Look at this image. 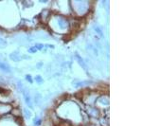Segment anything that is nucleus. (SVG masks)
Masks as SVG:
<instances>
[{"instance_id":"2eb2a0df","label":"nucleus","mask_w":142,"mask_h":126,"mask_svg":"<svg viewBox=\"0 0 142 126\" xmlns=\"http://www.w3.org/2000/svg\"><path fill=\"white\" fill-rule=\"evenodd\" d=\"M43 65H44L43 62H39V63H37V64H36V67H37V69H40V68L43 66Z\"/></svg>"},{"instance_id":"1a4fd4ad","label":"nucleus","mask_w":142,"mask_h":126,"mask_svg":"<svg viewBox=\"0 0 142 126\" xmlns=\"http://www.w3.org/2000/svg\"><path fill=\"white\" fill-rule=\"evenodd\" d=\"M7 45H8L7 41H6L4 38L0 37V48H2V47H6V46H7Z\"/></svg>"},{"instance_id":"f257e3e1","label":"nucleus","mask_w":142,"mask_h":126,"mask_svg":"<svg viewBox=\"0 0 142 126\" xmlns=\"http://www.w3.org/2000/svg\"><path fill=\"white\" fill-rule=\"evenodd\" d=\"M22 92H23V96H24V101L26 102V104L30 107V108H32L33 107V103H32V98L30 96V91L27 89V88H23L22 89Z\"/></svg>"},{"instance_id":"0eeeda50","label":"nucleus","mask_w":142,"mask_h":126,"mask_svg":"<svg viewBox=\"0 0 142 126\" xmlns=\"http://www.w3.org/2000/svg\"><path fill=\"white\" fill-rule=\"evenodd\" d=\"M24 116L27 120H30L31 118V113L28 108H24Z\"/></svg>"},{"instance_id":"f3484780","label":"nucleus","mask_w":142,"mask_h":126,"mask_svg":"<svg viewBox=\"0 0 142 126\" xmlns=\"http://www.w3.org/2000/svg\"><path fill=\"white\" fill-rule=\"evenodd\" d=\"M41 121H41L40 119H36L35 121H34V124H35V125H39V124H41Z\"/></svg>"},{"instance_id":"9b49d317","label":"nucleus","mask_w":142,"mask_h":126,"mask_svg":"<svg viewBox=\"0 0 142 126\" xmlns=\"http://www.w3.org/2000/svg\"><path fill=\"white\" fill-rule=\"evenodd\" d=\"M84 84H85V82H80V81H79V82H77V84L74 83L73 85H74L75 87H81V86H82Z\"/></svg>"},{"instance_id":"6ab92c4d","label":"nucleus","mask_w":142,"mask_h":126,"mask_svg":"<svg viewBox=\"0 0 142 126\" xmlns=\"http://www.w3.org/2000/svg\"><path fill=\"white\" fill-rule=\"evenodd\" d=\"M46 46H48V47H50V48H54V46H53L52 45H46Z\"/></svg>"},{"instance_id":"9d476101","label":"nucleus","mask_w":142,"mask_h":126,"mask_svg":"<svg viewBox=\"0 0 142 126\" xmlns=\"http://www.w3.org/2000/svg\"><path fill=\"white\" fill-rule=\"evenodd\" d=\"M35 81L37 82V84H42L44 83V80H43V78H42L40 75H37V76H36Z\"/></svg>"},{"instance_id":"20e7f679","label":"nucleus","mask_w":142,"mask_h":126,"mask_svg":"<svg viewBox=\"0 0 142 126\" xmlns=\"http://www.w3.org/2000/svg\"><path fill=\"white\" fill-rule=\"evenodd\" d=\"M58 25H59V28L61 30H66L68 27V23H67L66 19L64 17H60L58 19Z\"/></svg>"},{"instance_id":"6e6552de","label":"nucleus","mask_w":142,"mask_h":126,"mask_svg":"<svg viewBox=\"0 0 142 126\" xmlns=\"http://www.w3.org/2000/svg\"><path fill=\"white\" fill-rule=\"evenodd\" d=\"M100 102L103 105H108L109 104V99L106 97H102V98H100Z\"/></svg>"},{"instance_id":"39448f33","label":"nucleus","mask_w":142,"mask_h":126,"mask_svg":"<svg viewBox=\"0 0 142 126\" xmlns=\"http://www.w3.org/2000/svg\"><path fill=\"white\" fill-rule=\"evenodd\" d=\"M0 70L4 71V72H6V73H10V72H11L10 66L8 64L4 63V62H0Z\"/></svg>"},{"instance_id":"a211bd4d","label":"nucleus","mask_w":142,"mask_h":126,"mask_svg":"<svg viewBox=\"0 0 142 126\" xmlns=\"http://www.w3.org/2000/svg\"><path fill=\"white\" fill-rule=\"evenodd\" d=\"M31 57L30 56H29V55H23L22 56V59H30Z\"/></svg>"},{"instance_id":"ddd939ff","label":"nucleus","mask_w":142,"mask_h":126,"mask_svg":"<svg viewBox=\"0 0 142 126\" xmlns=\"http://www.w3.org/2000/svg\"><path fill=\"white\" fill-rule=\"evenodd\" d=\"M41 97H42V96H41V95H40V94H39V93H37V94H36V96H35V101H36V103H39V99H40V100H41Z\"/></svg>"},{"instance_id":"f8f14e48","label":"nucleus","mask_w":142,"mask_h":126,"mask_svg":"<svg viewBox=\"0 0 142 126\" xmlns=\"http://www.w3.org/2000/svg\"><path fill=\"white\" fill-rule=\"evenodd\" d=\"M43 47H44V45L43 44H36L35 45V48L37 50H41V49H43Z\"/></svg>"},{"instance_id":"f03ea898","label":"nucleus","mask_w":142,"mask_h":126,"mask_svg":"<svg viewBox=\"0 0 142 126\" xmlns=\"http://www.w3.org/2000/svg\"><path fill=\"white\" fill-rule=\"evenodd\" d=\"M75 57H76V59H77L78 64L82 67V69L85 70V71H88V67H87V66H86V64H85V61L81 57V55H80L78 52H75Z\"/></svg>"},{"instance_id":"7ed1b4c3","label":"nucleus","mask_w":142,"mask_h":126,"mask_svg":"<svg viewBox=\"0 0 142 126\" xmlns=\"http://www.w3.org/2000/svg\"><path fill=\"white\" fill-rule=\"evenodd\" d=\"M10 59L11 60V61H13V62H20L21 61V59H22V56L20 55V53L18 52V51H13V52H11L10 54Z\"/></svg>"},{"instance_id":"4468645a","label":"nucleus","mask_w":142,"mask_h":126,"mask_svg":"<svg viewBox=\"0 0 142 126\" xmlns=\"http://www.w3.org/2000/svg\"><path fill=\"white\" fill-rule=\"evenodd\" d=\"M29 52L30 53H35V52H37V49L35 48V46L34 47H30V48H29Z\"/></svg>"},{"instance_id":"dca6fc26","label":"nucleus","mask_w":142,"mask_h":126,"mask_svg":"<svg viewBox=\"0 0 142 126\" xmlns=\"http://www.w3.org/2000/svg\"><path fill=\"white\" fill-rule=\"evenodd\" d=\"M26 80L29 81L30 84H32V81H33V80H32V78L30 77V75H27V76H26Z\"/></svg>"},{"instance_id":"423d86ee","label":"nucleus","mask_w":142,"mask_h":126,"mask_svg":"<svg viewBox=\"0 0 142 126\" xmlns=\"http://www.w3.org/2000/svg\"><path fill=\"white\" fill-rule=\"evenodd\" d=\"M94 30H95V31H96L101 38H103V32H102V30H101L99 26H95V27H94Z\"/></svg>"}]
</instances>
